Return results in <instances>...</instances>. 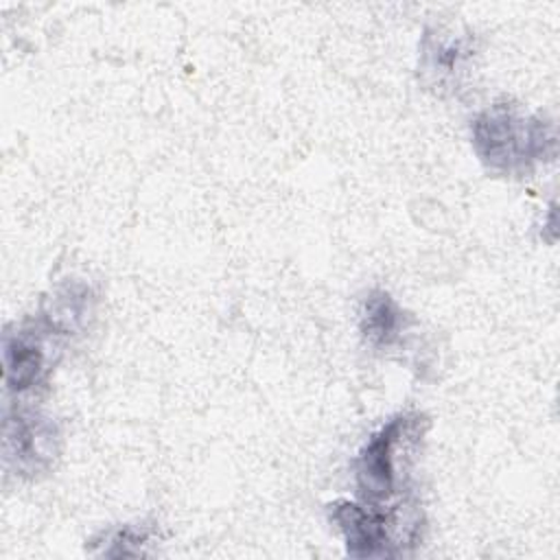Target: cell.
<instances>
[{"label":"cell","instance_id":"6da1fadb","mask_svg":"<svg viewBox=\"0 0 560 560\" xmlns=\"http://www.w3.org/2000/svg\"><path fill=\"white\" fill-rule=\"evenodd\" d=\"M479 160L501 175H525L556 155V125L512 103H494L472 120Z\"/></svg>","mask_w":560,"mask_h":560},{"label":"cell","instance_id":"7a4b0ae2","mask_svg":"<svg viewBox=\"0 0 560 560\" xmlns=\"http://www.w3.org/2000/svg\"><path fill=\"white\" fill-rule=\"evenodd\" d=\"M422 418L418 413H400L387 420L376 433L370 435L365 446L354 459L357 488L368 503L385 501L396 492L398 486V451L400 444L422 433Z\"/></svg>","mask_w":560,"mask_h":560},{"label":"cell","instance_id":"3957f363","mask_svg":"<svg viewBox=\"0 0 560 560\" xmlns=\"http://www.w3.org/2000/svg\"><path fill=\"white\" fill-rule=\"evenodd\" d=\"M330 521L346 538L348 551L357 558L392 556L389 518L376 508L357 505L350 501H337L330 505Z\"/></svg>","mask_w":560,"mask_h":560},{"label":"cell","instance_id":"277c9868","mask_svg":"<svg viewBox=\"0 0 560 560\" xmlns=\"http://www.w3.org/2000/svg\"><path fill=\"white\" fill-rule=\"evenodd\" d=\"M359 328L363 339L376 350H394L405 346L409 317L387 291H370L359 311Z\"/></svg>","mask_w":560,"mask_h":560},{"label":"cell","instance_id":"5b68a950","mask_svg":"<svg viewBox=\"0 0 560 560\" xmlns=\"http://www.w3.org/2000/svg\"><path fill=\"white\" fill-rule=\"evenodd\" d=\"M48 372V354L39 337L28 330L7 335L4 339V378L9 389H33Z\"/></svg>","mask_w":560,"mask_h":560},{"label":"cell","instance_id":"8992f818","mask_svg":"<svg viewBox=\"0 0 560 560\" xmlns=\"http://www.w3.org/2000/svg\"><path fill=\"white\" fill-rule=\"evenodd\" d=\"M57 440L55 424L33 413H22L18 420L7 422V455H15L20 466L37 470L52 455Z\"/></svg>","mask_w":560,"mask_h":560},{"label":"cell","instance_id":"52a82bcc","mask_svg":"<svg viewBox=\"0 0 560 560\" xmlns=\"http://www.w3.org/2000/svg\"><path fill=\"white\" fill-rule=\"evenodd\" d=\"M466 46L459 37L453 35H427L422 42V72L431 77L433 85L455 88L459 83V74L464 72Z\"/></svg>","mask_w":560,"mask_h":560}]
</instances>
